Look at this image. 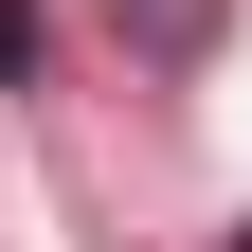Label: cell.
Listing matches in <instances>:
<instances>
[{
    "instance_id": "6da1fadb",
    "label": "cell",
    "mask_w": 252,
    "mask_h": 252,
    "mask_svg": "<svg viewBox=\"0 0 252 252\" xmlns=\"http://www.w3.org/2000/svg\"><path fill=\"white\" fill-rule=\"evenodd\" d=\"M126 36L162 54V72H198V54H216V0H126Z\"/></svg>"
},
{
    "instance_id": "7a4b0ae2",
    "label": "cell",
    "mask_w": 252,
    "mask_h": 252,
    "mask_svg": "<svg viewBox=\"0 0 252 252\" xmlns=\"http://www.w3.org/2000/svg\"><path fill=\"white\" fill-rule=\"evenodd\" d=\"M36 54H54V0H0V90H36Z\"/></svg>"
},
{
    "instance_id": "3957f363",
    "label": "cell",
    "mask_w": 252,
    "mask_h": 252,
    "mask_svg": "<svg viewBox=\"0 0 252 252\" xmlns=\"http://www.w3.org/2000/svg\"><path fill=\"white\" fill-rule=\"evenodd\" d=\"M216 252H252V216H234V234H216Z\"/></svg>"
}]
</instances>
